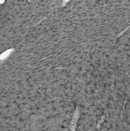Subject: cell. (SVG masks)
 Instances as JSON below:
<instances>
[{
  "mask_svg": "<svg viewBox=\"0 0 130 131\" xmlns=\"http://www.w3.org/2000/svg\"><path fill=\"white\" fill-rule=\"evenodd\" d=\"M12 51H13V49H8V50L5 51V52H3L2 54H1V55H0V61L7 58L10 55V54L12 52Z\"/></svg>",
  "mask_w": 130,
  "mask_h": 131,
  "instance_id": "6da1fadb",
  "label": "cell"
}]
</instances>
